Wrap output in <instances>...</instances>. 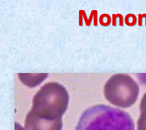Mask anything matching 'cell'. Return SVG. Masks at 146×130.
<instances>
[{"mask_svg": "<svg viewBox=\"0 0 146 130\" xmlns=\"http://www.w3.org/2000/svg\"><path fill=\"white\" fill-rule=\"evenodd\" d=\"M76 130H135L131 117L124 111L105 105L85 110Z\"/></svg>", "mask_w": 146, "mask_h": 130, "instance_id": "cell-1", "label": "cell"}, {"mask_svg": "<svg viewBox=\"0 0 146 130\" xmlns=\"http://www.w3.org/2000/svg\"><path fill=\"white\" fill-rule=\"evenodd\" d=\"M100 23L103 26H108L111 24V18L106 14L102 15L100 17Z\"/></svg>", "mask_w": 146, "mask_h": 130, "instance_id": "cell-8", "label": "cell"}, {"mask_svg": "<svg viewBox=\"0 0 146 130\" xmlns=\"http://www.w3.org/2000/svg\"><path fill=\"white\" fill-rule=\"evenodd\" d=\"M138 76L139 80H140L141 82L146 81V76L145 74H138Z\"/></svg>", "mask_w": 146, "mask_h": 130, "instance_id": "cell-11", "label": "cell"}, {"mask_svg": "<svg viewBox=\"0 0 146 130\" xmlns=\"http://www.w3.org/2000/svg\"><path fill=\"white\" fill-rule=\"evenodd\" d=\"M137 22V19L133 14L127 15L125 18V23L128 26L133 27L136 25Z\"/></svg>", "mask_w": 146, "mask_h": 130, "instance_id": "cell-7", "label": "cell"}, {"mask_svg": "<svg viewBox=\"0 0 146 130\" xmlns=\"http://www.w3.org/2000/svg\"><path fill=\"white\" fill-rule=\"evenodd\" d=\"M48 76V74H18L21 82L29 87H34L40 85Z\"/></svg>", "mask_w": 146, "mask_h": 130, "instance_id": "cell-5", "label": "cell"}, {"mask_svg": "<svg viewBox=\"0 0 146 130\" xmlns=\"http://www.w3.org/2000/svg\"><path fill=\"white\" fill-rule=\"evenodd\" d=\"M123 15L121 14H113L112 16V25L114 26H116L117 25V19L119 18L120 19L122 17Z\"/></svg>", "mask_w": 146, "mask_h": 130, "instance_id": "cell-10", "label": "cell"}, {"mask_svg": "<svg viewBox=\"0 0 146 130\" xmlns=\"http://www.w3.org/2000/svg\"><path fill=\"white\" fill-rule=\"evenodd\" d=\"M106 100L122 108L130 107L138 99L140 88L130 76L118 74L108 80L104 89Z\"/></svg>", "mask_w": 146, "mask_h": 130, "instance_id": "cell-3", "label": "cell"}, {"mask_svg": "<svg viewBox=\"0 0 146 130\" xmlns=\"http://www.w3.org/2000/svg\"><path fill=\"white\" fill-rule=\"evenodd\" d=\"M69 103V93L66 89L58 83H49L34 96L30 112L45 120L62 119Z\"/></svg>", "mask_w": 146, "mask_h": 130, "instance_id": "cell-2", "label": "cell"}, {"mask_svg": "<svg viewBox=\"0 0 146 130\" xmlns=\"http://www.w3.org/2000/svg\"><path fill=\"white\" fill-rule=\"evenodd\" d=\"M62 119L48 120L39 118L29 112L25 122V130H62Z\"/></svg>", "mask_w": 146, "mask_h": 130, "instance_id": "cell-4", "label": "cell"}, {"mask_svg": "<svg viewBox=\"0 0 146 130\" xmlns=\"http://www.w3.org/2000/svg\"><path fill=\"white\" fill-rule=\"evenodd\" d=\"M140 111L146 109V93L142 98L140 105Z\"/></svg>", "mask_w": 146, "mask_h": 130, "instance_id": "cell-9", "label": "cell"}, {"mask_svg": "<svg viewBox=\"0 0 146 130\" xmlns=\"http://www.w3.org/2000/svg\"><path fill=\"white\" fill-rule=\"evenodd\" d=\"M138 130H146V109L141 111V115L137 122Z\"/></svg>", "mask_w": 146, "mask_h": 130, "instance_id": "cell-6", "label": "cell"}]
</instances>
